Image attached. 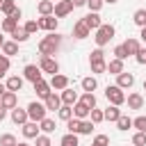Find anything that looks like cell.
Instances as JSON below:
<instances>
[{"mask_svg":"<svg viewBox=\"0 0 146 146\" xmlns=\"http://www.w3.org/2000/svg\"><path fill=\"white\" fill-rule=\"evenodd\" d=\"M59 46H62V36L57 32H48V36H43L39 41V52H41V57H52L59 50Z\"/></svg>","mask_w":146,"mask_h":146,"instance_id":"cell-1","label":"cell"},{"mask_svg":"<svg viewBox=\"0 0 146 146\" xmlns=\"http://www.w3.org/2000/svg\"><path fill=\"white\" fill-rule=\"evenodd\" d=\"M114 34H116L114 25H110V23H103V25L96 30V36H94V41H96V46H98V48H103V46H107V43L114 39Z\"/></svg>","mask_w":146,"mask_h":146,"instance_id":"cell-2","label":"cell"},{"mask_svg":"<svg viewBox=\"0 0 146 146\" xmlns=\"http://www.w3.org/2000/svg\"><path fill=\"white\" fill-rule=\"evenodd\" d=\"M105 98L110 100V105H116V107H121L123 103H125V94H123V89L121 87H116V84H107L105 87Z\"/></svg>","mask_w":146,"mask_h":146,"instance_id":"cell-3","label":"cell"},{"mask_svg":"<svg viewBox=\"0 0 146 146\" xmlns=\"http://www.w3.org/2000/svg\"><path fill=\"white\" fill-rule=\"evenodd\" d=\"M25 110H27L30 121H36V123H41V121L46 119V112H48V110H46V105H43V103H36V100H32Z\"/></svg>","mask_w":146,"mask_h":146,"instance_id":"cell-4","label":"cell"},{"mask_svg":"<svg viewBox=\"0 0 146 146\" xmlns=\"http://www.w3.org/2000/svg\"><path fill=\"white\" fill-rule=\"evenodd\" d=\"M39 68L43 73H50V75H57L59 73V64H57L55 57H41L39 59Z\"/></svg>","mask_w":146,"mask_h":146,"instance_id":"cell-5","label":"cell"},{"mask_svg":"<svg viewBox=\"0 0 146 146\" xmlns=\"http://www.w3.org/2000/svg\"><path fill=\"white\" fill-rule=\"evenodd\" d=\"M23 78H25V80H30V82L34 84V82L43 80V71H41L36 64H27V66L23 68Z\"/></svg>","mask_w":146,"mask_h":146,"instance_id":"cell-6","label":"cell"},{"mask_svg":"<svg viewBox=\"0 0 146 146\" xmlns=\"http://www.w3.org/2000/svg\"><path fill=\"white\" fill-rule=\"evenodd\" d=\"M75 7H73V2L71 0H59V2H55V18H64V16H68L71 11H73Z\"/></svg>","mask_w":146,"mask_h":146,"instance_id":"cell-7","label":"cell"},{"mask_svg":"<svg viewBox=\"0 0 146 146\" xmlns=\"http://www.w3.org/2000/svg\"><path fill=\"white\" fill-rule=\"evenodd\" d=\"M36 23H39V30L55 32V30H57V23H59V18H55V16H41V18H36Z\"/></svg>","mask_w":146,"mask_h":146,"instance_id":"cell-8","label":"cell"},{"mask_svg":"<svg viewBox=\"0 0 146 146\" xmlns=\"http://www.w3.org/2000/svg\"><path fill=\"white\" fill-rule=\"evenodd\" d=\"M82 23H84V25H87L89 30H94V32H96V30H98V27L103 25V18H100V16L96 14V11H89V14H87V16L82 18Z\"/></svg>","mask_w":146,"mask_h":146,"instance_id":"cell-9","label":"cell"},{"mask_svg":"<svg viewBox=\"0 0 146 146\" xmlns=\"http://www.w3.org/2000/svg\"><path fill=\"white\" fill-rule=\"evenodd\" d=\"M59 96H62V105H68V107H73V105H75V103L80 100L78 91H73L71 87H66V89H64V91H62Z\"/></svg>","mask_w":146,"mask_h":146,"instance_id":"cell-10","label":"cell"},{"mask_svg":"<svg viewBox=\"0 0 146 146\" xmlns=\"http://www.w3.org/2000/svg\"><path fill=\"white\" fill-rule=\"evenodd\" d=\"M21 128H23V137H25V139H36V137H39V130H41L36 121H27V123L21 125Z\"/></svg>","mask_w":146,"mask_h":146,"instance_id":"cell-11","label":"cell"},{"mask_svg":"<svg viewBox=\"0 0 146 146\" xmlns=\"http://www.w3.org/2000/svg\"><path fill=\"white\" fill-rule=\"evenodd\" d=\"M34 91H36V96L39 98H48L50 94H52V87H50V82H46V80H39V82H34Z\"/></svg>","mask_w":146,"mask_h":146,"instance_id":"cell-12","label":"cell"},{"mask_svg":"<svg viewBox=\"0 0 146 146\" xmlns=\"http://www.w3.org/2000/svg\"><path fill=\"white\" fill-rule=\"evenodd\" d=\"M0 105H2L5 110H14V107H18V94H14V91H7V94L0 98Z\"/></svg>","mask_w":146,"mask_h":146,"instance_id":"cell-13","label":"cell"},{"mask_svg":"<svg viewBox=\"0 0 146 146\" xmlns=\"http://www.w3.org/2000/svg\"><path fill=\"white\" fill-rule=\"evenodd\" d=\"M43 105H46V110L48 112H59V107H62V96H57L55 91L43 100Z\"/></svg>","mask_w":146,"mask_h":146,"instance_id":"cell-14","label":"cell"},{"mask_svg":"<svg viewBox=\"0 0 146 146\" xmlns=\"http://www.w3.org/2000/svg\"><path fill=\"white\" fill-rule=\"evenodd\" d=\"M132 84H135V75H132V73L123 71L121 75H116V87H121V89H130Z\"/></svg>","mask_w":146,"mask_h":146,"instance_id":"cell-15","label":"cell"},{"mask_svg":"<svg viewBox=\"0 0 146 146\" xmlns=\"http://www.w3.org/2000/svg\"><path fill=\"white\" fill-rule=\"evenodd\" d=\"M50 87H52L55 91H64V89L68 87V78H66V75H62V73H57V75H52V78H50Z\"/></svg>","mask_w":146,"mask_h":146,"instance_id":"cell-16","label":"cell"},{"mask_svg":"<svg viewBox=\"0 0 146 146\" xmlns=\"http://www.w3.org/2000/svg\"><path fill=\"white\" fill-rule=\"evenodd\" d=\"M23 82H25V78H21V75H11V78H7V91H14V94H18L21 89H23Z\"/></svg>","mask_w":146,"mask_h":146,"instance_id":"cell-17","label":"cell"},{"mask_svg":"<svg viewBox=\"0 0 146 146\" xmlns=\"http://www.w3.org/2000/svg\"><path fill=\"white\" fill-rule=\"evenodd\" d=\"M11 121H14L16 125H25V123L30 121V116H27V110L14 107V110H11Z\"/></svg>","mask_w":146,"mask_h":146,"instance_id":"cell-18","label":"cell"},{"mask_svg":"<svg viewBox=\"0 0 146 146\" xmlns=\"http://www.w3.org/2000/svg\"><path fill=\"white\" fill-rule=\"evenodd\" d=\"M36 11H39L41 16H52V14H55V2H52V0H39Z\"/></svg>","mask_w":146,"mask_h":146,"instance_id":"cell-19","label":"cell"},{"mask_svg":"<svg viewBox=\"0 0 146 146\" xmlns=\"http://www.w3.org/2000/svg\"><path fill=\"white\" fill-rule=\"evenodd\" d=\"M125 103H128V110H141L144 107V96L141 94H128Z\"/></svg>","mask_w":146,"mask_h":146,"instance_id":"cell-20","label":"cell"},{"mask_svg":"<svg viewBox=\"0 0 146 146\" xmlns=\"http://www.w3.org/2000/svg\"><path fill=\"white\" fill-rule=\"evenodd\" d=\"M89 114H91V110H89L84 103H80V100H78V103L73 105V116H75V119L84 121V119H89Z\"/></svg>","mask_w":146,"mask_h":146,"instance_id":"cell-21","label":"cell"},{"mask_svg":"<svg viewBox=\"0 0 146 146\" xmlns=\"http://www.w3.org/2000/svg\"><path fill=\"white\" fill-rule=\"evenodd\" d=\"M89 34H91V30H89V27L82 23V18H80V21L73 25V36H75V39H87Z\"/></svg>","mask_w":146,"mask_h":146,"instance_id":"cell-22","label":"cell"},{"mask_svg":"<svg viewBox=\"0 0 146 146\" xmlns=\"http://www.w3.org/2000/svg\"><path fill=\"white\" fill-rule=\"evenodd\" d=\"M16 27H18V21H16L14 16H5V18H2V23H0V30H2V32H7V34H11Z\"/></svg>","mask_w":146,"mask_h":146,"instance_id":"cell-23","label":"cell"},{"mask_svg":"<svg viewBox=\"0 0 146 146\" xmlns=\"http://www.w3.org/2000/svg\"><path fill=\"white\" fill-rule=\"evenodd\" d=\"M123 48H125V52H128V57H130V55H137V52H139L141 43H139L135 36H130V39H125V41H123Z\"/></svg>","mask_w":146,"mask_h":146,"instance_id":"cell-24","label":"cell"},{"mask_svg":"<svg viewBox=\"0 0 146 146\" xmlns=\"http://www.w3.org/2000/svg\"><path fill=\"white\" fill-rule=\"evenodd\" d=\"M123 71H125V68H123V62H121V59L114 57V59L107 62V73H112V75H121Z\"/></svg>","mask_w":146,"mask_h":146,"instance_id":"cell-25","label":"cell"},{"mask_svg":"<svg viewBox=\"0 0 146 146\" xmlns=\"http://www.w3.org/2000/svg\"><path fill=\"white\" fill-rule=\"evenodd\" d=\"M103 112H105V121H112V123H116L119 116H121V110H119L116 105H107Z\"/></svg>","mask_w":146,"mask_h":146,"instance_id":"cell-26","label":"cell"},{"mask_svg":"<svg viewBox=\"0 0 146 146\" xmlns=\"http://www.w3.org/2000/svg\"><path fill=\"white\" fill-rule=\"evenodd\" d=\"M82 91H89V94H94L96 91V87H98V80L94 78V75H87V78H82Z\"/></svg>","mask_w":146,"mask_h":146,"instance_id":"cell-27","label":"cell"},{"mask_svg":"<svg viewBox=\"0 0 146 146\" xmlns=\"http://www.w3.org/2000/svg\"><path fill=\"white\" fill-rule=\"evenodd\" d=\"M91 73H107V62L105 59H89Z\"/></svg>","mask_w":146,"mask_h":146,"instance_id":"cell-28","label":"cell"},{"mask_svg":"<svg viewBox=\"0 0 146 146\" xmlns=\"http://www.w3.org/2000/svg\"><path fill=\"white\" fill-rule=\"evenodd\" d=\"M2 55H7V57L18 55V43H16V41H5V43H2Z\"/></svg>","mask_w":146,"mask_h":146,"instance_id":"cell-29","label":"cell"},{"mask_svg":"<svg viewBox=\"0 0 146 146\" xmlns=\"http://www.w3.org/2000/svg\"><path fill=\"white\" fill-rule=\"evenodd\" d=\"M30 39V34L25 32V27H16L14 32H11V41H16V43H23V41H27Z\"/></svg>","mask_w":146,"mask_h":146,"instance_id":"cell-30","label":"cell"},{"mask_svg":"<svg viewBox=\"0 0 146 146\" xmlns=\"http://www.w3.org/2000/svg\"><path fill=\"white\" fill-rule=\"evenodd\" d=\"M59 146H80V141H78V135H73V132H66V135L59 139Z\"/></svg>","mask_w":146,"mask_h":146,"instance_id":"cell-31","label":"cell"},{"mask_svg":"<svg viewBox=\"0 0 146 146\" xmlns=\"http://www.w3.org/2000/svg\"><path fill=\"white\" fill-rule=\"evenodd\" d=\"M39 128L43 130V135H50V132H55V130H57L55 121H52V119H48V116H46V119H43V121L39 123Z\"/></svg>","mask_w":146,"mask_h":146,"instance_id":"cell-32","label":"cell"},{"mask_svg":"<svg viewBox=\"0 0 146 146\" xmlns=\"http://www.w3.org/2000/svg\"><path fill=\"white\" fill-rule=\"evenodd\" d=\"M132 21H135V25L146 27V9H137V11L132 14Z\"/></svg>","mask_w":146,"mask_h":146,"instance_id":"cell-33","label":"cell"},{"mask_svg":"<svg viewBox=\"0 0 146 146\" xmlns=\"http://www.w3.org/2000/svg\"><path fill=\"white\" fill-rule=\"evenodd\" d=\"M80 103H84L89 110H94V107H96V96H94V94H89V91H84V94L80 96Z\"/></svg>","mask_w":146,"mask_h":146,"instance_id":"cell-34","label":"cell"},{"mask_svg":"<svg viewBox=\"0 0 146 146\" xmlns=\"http://www.w3.org/2000/svg\"><path fill=\"white\" fill-rule=\"evenodd\" d=\"M57 116H59L62 121H71V119H73V107L62 105V107H59V112H57Z\"/></svg>","mask_w":146,"mask_h":146,"instance_id":"cell-35","label":"cell"},{"mask_svg":"<svg viewBox=\"0 0 146 146\" xmlns=\"http://www.w3.org/2000/svg\"><path fill=\"white\" fill-rule=\"evenodd\" d=\"M116 128H119V130H128V128H132V119H130L128 114H121L119 121H116Z\"/></svg>","mask_w":146,"mask_h":146,"instance_id":"cell-36","label":"cell"},{"mask_svg":"<svg viewBox=\"0 0 146 146\" xmlns=\"http://www.w3.org/2000/svg\"><path fill=\"white\" fill-rule=\"evenodd\" d=\"M80 125H82V121L80 119H71V121H66V130L68 132H73V135H80Z\"/></svg>","mask_w":146,"mask_h":146,"instance_id":"cell-37","label":"cell"},{"mask_svg":"<svg viewBox=\"0 0 146 146\" xmlns=\"http://www.w3.org/2000/svg\"><path fill=\"white\" fill-rule=\"evenodd\" d=\"M0 146H18V141L11 132H5V135H0Z\"/></svg>","mask_w":146,"mask_h":146,"instance_id":"cell-38","label":"cell"},{"mask_svg":"<svg viewBox=\"0 0 146 146\" xmlns=\"http://www.w3.org/2000/svg\"><path fill=\"white\" fill-rule=\"evenodd\" d=\"M94 128H96V123H94L91 119H84V121H82V125H80V135H91V132H94Z\"/></svg>","mask_w":146,"mask_h":146,"instance_id":"cell-39","label":"cell"},{"mask_svg":"<svg viewBox=\"0 0 146 146\" xmlns=\"http://www.w3.org/2000/svg\"><path fill=\"white\" fill-rule=\"evenodd\" d=\"M89 119H91L94 123H103V121H105V112H103V110H98V107H94V110H91V114H89Z\"/></svg>","mask_w":146,"mask_h":146,"instance_id":"cell-40","label":"cell"},{"mask_svg":"<svg viewBox=\"0 0 146 146\" xmlns=\"http://www.w3.org/2000/svg\"><path fill=\"white\" fill-rule=\"evenodd\" d=\"M14 9H16V2H14V0H5V2H2V7H0V11H2L5 16H11V14H14Z\"/></svg>","mask_w":146,"mask_h":146,"instance_id":"cell-41","label":"cell"},{"mask_svg":"<svg viewBox=\"0 0 146 146\" xmlns=\"http://www.w3.org/2000/svg\"><path fill=\"white\" fill-rule=\"evenodd\" d=\"M132 128H137V132H146V116L132 119Z\"/></svg>","mask_w":146,"mask_h":146,"instance_id":"cell-42","label":"cell"},{"mask_svg":"<svg viewBox=\"0 0 146 146\" xmlns=\"http://www.w3.org/2000/svg\"><path fill=\"white\" fill-rule=\"evenodd\" d=\"M132 146H146V132H135L132 135Z\"/></svg>","mask_w":146,"mask_h":146,"instance_id":"cell-43","label":"cell"},{"mask_svg":"<svg viewBox=\"0 0 146 146\" xmlns=\"http://www.w3.org/2000/svg\"><path fill=\"white\" fill-rule=\"evenodd\" d=\"M91 146H110V137L107 135H96L94 141H91Z\"/></svg>","mask_w":146,"mask_h":146,"instance_id":"cell-44","label":"cell"},{"mask_svg":"<svg viewBox=\"0 0 146 146\" xmlns=\"http://www.w3.org/2000/svg\"><path fill=\"white\" fill-rule=\"evenodd\" d=\"M9 71V57L7 55H0V78H5Z\"/></svg>","mask_w":146,"mask_h":146,"instance_id":"cell-45","label":"cell"},{"mask_svg":"<svg viewBox=\"0 0 146 146\" xmlns=\"http://www.w3.org/2000/svg\"><path fill=\"white\" fill-rule=\"evenodd\" d=\"M103 5H105L103 0H87V7H89V11H96V14L103 9Z\"/></svg>","mask_w":146,"mask_h":146,"instance_id":"cell-46","label":"cell"},{"mask_svg":"<svg viewBox=\"0 0 146 146\" xmlns=\"http://www.w3.org/2000/svg\"><path fill=\"white\" fill-rule=\"evenodd\" d=\"M114 57H116V59H121V62H125V59H128V52H125V48H123V43L114 48Z\"/></svg>","mask_w":146,"mask_h":146,"instance_id":"cell-47","label":"cell"},{"mask_svg":"<svg viewBox=\"0 0 146 146\" xmlns=\"http://www.w3.org/2000/svg\"><path fill=\"white\" fill-rule=\"evenodd\" d=\"M23 27H25V32H27V34L32 36V34H34V32L39 30V23H36V21H27V23H25Z\"/></svg>","mask_w":146,"mask_h":146,"instance_id":"cell-48","label":"cell"},{"mask_svg":"<svg viewBox=\"0 0 146 146\" xmlns=\"http://www.w3.org/2000/svg\"><path fill=\"white\" fill-rule=\"evenodd\" d=\"M34 146H52V141H50V137H48V135H39Z\"/></svg>","mask_w":146,"mask_h":146,"instance_id":"cell-49","label":"cell"},{"mask_svg":"<svg viewBox=\"0 0 146 146\" xmlns=\"http://www.w3.org/2000/svg\"><path fill=\"white\" fill-rule=\"evenodd\" d=\"M89 59H105V52H103V48H96V50H91Z\"/></svg>","mask_w":146,"mask_h":146,"instance_id":"cell-50","label":"cell"},{"mask_svg":"<svg viewBox=\"0 0 146 146\" xmlns=\"http://www.w3.org/2000/svg\"><path fill=\"white\" fill-rule=\"evenodd\" d=\"M135 59H137V64H146V48H139V52L135 55Z\"/></svg>","mask_w":146,"mask_h":146,"instance_id":"cell-51","label":"cell"},{"mask_svg":"<svg viewBox=\"0 0 146 146\" xmlns=\"http://www.w3.org/2000/svg\"><path fill=\"white\" fill-rule=\"evenodd\" d=\"M73 2V7H84L87 5V0H71Z\"/></svg>","mask_w":146,"mask_h":146,"instance_id":"cell-52","label":"cell"},{"mask_svg":"<svg viewBox=\"0 0 146 146\" xmlns=\"http://www.w3.org/2000/svg\"><path fill=\"white\" fill-rule=\"evenodd\" d=\"M5 116H7V110L0 105V121H5Z\"/></svg>","mask_w":146,"mask_h":146,"instance_id":"cell-53","label":"cell"},{"mask_svg":"<svg viewBox=\"0 0 146 146\" xmlns=\"http://www.w3.org/2000/svg\"><path fill=\"white\" fill-rule=\"evenodd\" d=\"M5 94H7V84H2V82H0V98H2Z\"/></svg>","mask_w":146,"mask_h":146,"instance_id":"cell-54","label":"cell"},{"mask_svg":"<svg viewBox=\"0 0 146 146\" xmlns=\"http://www.w3.org/2000/svg\"><path fill=\"white\" fill-rule=\"evenodd\" d=\"M139 36H141V41L146 43V27H141V34H139Z\"/></svg>","mask_w":146,"mask_h":146,"instance_id":"cell-55","label":"cell"},{"mask_svg":"<svg viewBox=\"0 0 146 146\" xmlns=\"http://www.w3.org/2000/svg\"><path fill=\"white\" fill-rule=\"evenodd\" d=\"M103 2H107V5H114V2H119V0H103Z\"/></svg>","mask_w":146,"mask_h":146,"instance_id":"cell-56","label":"cell"},{"mask_svg":"<svg viewBox=\"0 0 146 146\" xmlns=\"http://www.w3.org/2000/svg\"><path fill=\"white\" fill-rule=\"evenodd\" d=\"M18 146H30V144L27 141H18Z\"/></svg>","mask_w":146,"mask_h":146,"instance_id":"cell-57","label":"cell"},{"mask_svg":"<svg viewBox=\"0 0 146 146\" xmlns=\"http://www.w3.org/2000/svg\"><path fill=\"white\" fill-rule=\"evenodd\" d=\"M2 43H5V39H2V34H0V50H2Z\"/></svg>","mask_w":146,"mask_h":146,"instance_id":"cell-58","label":"cell"},{"mask_svg":"<svg viewBox=\"0 0 146 146\" xmlns=\"http://www.w3.org/2000/svg\"><path fill=\"white\" fill-rule=\"evenodd\" d=\"M144 91H146V80H144Z\"/></svg>","mask_w":146,"mask_h":146,"instance_id":"cell-59","label":"cell"},{"mask_svg":"<svg viewBox=\"0 0 146 146\" xmlns=\"http://www.w3.org/2000/svg\"><path fill=\"white\" fill-rule=\"evenodd\" d=\"M2 2H5V0H0V7H2Z\"/></svg>","mask_w":146,"mask_h":146,"instance_id":"cell-60","label":"cell"},{"mask_svg":"<svg viewBox=\"0 0 146 146\" xmlns=\"http://www.w3.org/2000/svg\"><path fill=\"white\" fill-rule=\"evenodd\" d=\"M57 2H59V0H57Z\"/></svg>","mask_w":146,"mask_h":146,"instance_id":"cell-61","label":"cell"}]
</instances>
